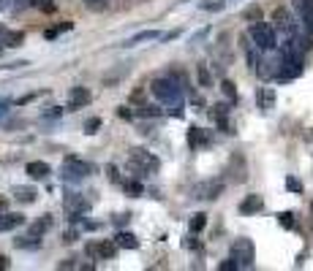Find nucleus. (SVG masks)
<instances>
[{
	"instance_id": "nucleus-15",
	"label": "nucleus",
	"mask_w": 313,
	"mask_h": 271,
	"mask_svg": "<svg viewBox=\"0 0 313 271\" xmlns=\"http://www.w3.org/2000/svg\"><path fill=\"white\" fill-rule=\"evenodd\" d=\"M115 242H117V247H120V250H136V247H139L136 236H134V233H125V230H120V233L115 236Z\"/></svg>"
},
{
	"instance_id": "nucleus-39",
	"label": "nucleus",
	"mask_w": 313,
	"mask_h": 271,
	"mask_svg": "<svg viewBox=\"0 0 313 271\" xmlns=\"http://www.w3.org/2000/svg\"><path fill=\"white\" fill-rule=\"evenodd\" d=\"M6 9V0H0V11H3Z\"/></svg>"
},
{
	"instance_id": "nucleus-12",
	"label": "nucleus",
	"mask_w": 313,
	"mask_h": 271,
	"mask_svg": "<svg viewBox=\"0 0 313 271\" xmlns=\"http://www.w3.org/2000/svg\"><path fill=\"white\" fill-rule=\"evenodd\" d=\"M27 177L30 179H46L49 177V165H46L44 160H33V163H27Z\"/></svg>"
},
{
	"instance_id": "nucleus-29",
	"label": "nucleus",
	"mask_w": 313,
	"mask_h": 271,
	"mask_svg": "<svg viewBox=\"0 0 313 271\" xmlns=\"http://www.w3.org/2000/svg\"><path fill=\"white\" fill-rule=\"evenodd\" d=\"M98 127H101V119L93 117V119H88V125H84V133H96Z\"/></svg>"
},
{
	"instance_id": "nucleus-8",
	"label": "nucleus",
	"mask_w": 313,
	"mask_h": 271,
	"mask_svg": "<svg viewBox=\"0 0 313 271\" xmlns=\"http://www.w3.org/2000/svg\"><path fill=\"white\" fill-rule=\"evenodd\" d=\"M117 250H120V247H117V242H90L88 244V255H90V258H115V255H117Z\"/></svg>"
},
{
	"instance_id": "nucleus-5",
	"label": "nucleus",
	"mask_w": 313,
	"mask_h": 271,
	"mask_svg": "<svg viewBox=\"0 0 313 271\" xmlns=\"http://www.w3.org/2000/svg\"><path fill=\"white\" fill-rule=\"evenodd\" d=\"M232 258L240 263V268H250L253 266V242L250 239H237V242L232 244Z\"/></svg>"
},
{
	"instance_id": "nucleus-21",
	"label": "nucleus",
	"mask_w": 313,
	"mask_h": 271,
	"mask_svg": "<svg viewBox=\"0 0 313 271\" xmlns=\"http://www.w3.org/2000/svg\"><path fill=\"white\" fill-rule=\"evenodd\" d=\"M52 228V217L46 214V217H41L38 222H33V228H30V233H36V236H41V233H46V230Z\"/></svg>"
},
{
	"instance_id": "nucleus-6",
	"label": "nucleus",
	"mask_w": 313,
	"mask_h": 271,
	"mask_svg": "<svg viewBox=\"0 0 313 271\" xmlns=\"http://www.w3.org/2000/svg\"><path fill=\"white\" fill-rule=\"evenodd\" d=\"M250 38H253V44L259 46V49H275V33H272V27L270 25H253L250 27Z\"/></svg>"
},
{
	"instance_id": "nucleus-18",
	"label": "nucleus",
	"mask_w": 313,
	"mask_h": 271,
	"mask_svg": "<svg viewBox=\"0 0 313 271\" xmlns=\"http://www.w3.org/2000/svg\"><path fill=\"white\" fill-rule=\"evenodd\" d=\"M153 38H158V33H155V30H142V33H136L134 38H128L123 46H136V44H142V41H153Z\"/></svg>"
},
{
	"instance_id": "nucleus-9",
	"label": "nucleus",
	"mask_w": 313,
	"mask_h": 271,
	"mask_svg": "<svg viewBox=\"0 0 313 271\" xmlns=\"http://www.w3.org/2000/svg\"><path fill=\"white\" fill-rule=\"evenodd\" d=\"M272 19H275L278 30H283L286 36H297V25H294V19L289 17V11H286V9H275V14H272Z\"/></svg>"
},
{
	"instance_id": "nucleus-27",
	"label": "nucleus",
	"mask_w": 313,
	"mask_h": 271,
	"mask_svg": "<svg viewBox=\"0 0 313 271\" xmlns=\"http://www.w3.org/2000/svg\"><path fill=\"white\" fill-rule=\"evenodd\" d=\"M84 6H88L90 11H106V0H84Z\"/></svg>"
},
{
	"instance_id": "nucleus-23",
	"label": "nucleus",
	"mask_w": 313,
	"mask_h": 271,
	"mask_svg": "<svg viewBox=\"0 0 313 271\" xmlns=\"http://www.w3.org/2000/svg\"><path fill=\"white\" fill-rule=\"evenodd\" d=\"M196 76H199V84L202 87H213V76H210L207 65H196Z\"/></svg>"
},
{
	"instance_id": "nucleus-24",
	"label": "nucleus",
	"mask_w": 313,
	"mask_h": 271,
	"mask_svg": "<svg viewBox=\"0 0 313 271\" xmlns=\"http://www.w3.org/2000/svg\"><path fill=\"white\" fill-rule=\"evenodd\" d=\"M205 225H207V214H193V217H191V230H193V233H199Z\"/></svg>"
},
{
	"instance_id": "nucleus-33",
	"label": "nucleus",
	"mask_w": 313,
	"mask_h": 271,
	"mask_svg": "<svg viewBox=\"0 0 313 271\" xmlns=\"http://www.w3.org/2000/svg\"><path fill=\"white\" fill-rule=\"evenodd\" d=\"M259 17H262L259 9H248V11H245V19H259Z\"/></svg>"
},
{
	"instance_id": "nucleus-35",
	"label": "nucleus",
	"mask_w": 313,
	"mask_h": 271,
	"mask_svg": "<svg viewBox=\"0 0 313 271\" xmlns=\"http://www.w3.org/2000/svg\"><path fill=\"white\" fill-rule=\"evenodd\" d=\"M3 268H9V258H3V255H0V271Z\"/></svg>"
},
{
	"instance_id": "nucleus-31",
	"label": "nucleus",
	"mask_w": 313,
	"mask_h": 271,
	"mask_svg": "<svg viewBox=\"0 0 313 271\" xmlns=\"http://www.w3.org/2000/svg\"><path fill=\"white\" fill-rule=\"evenodd\" d=\"M286 187L292 190V193H300V190H302V185H300V182H297L294 177H289V179H286Z\"/></svg>"
},
{
	"instance_id": "nucleus-7",
	"label": "nucleus",
	"mask_w": 313,
	"mask_h": 271,
	"mask_svg": "<svg viewBox=\"0 0 313 271\" xmlns=\"http://www.w3.org/2000/svg\"><path fill=\"white\" fill-rule=\"evenodd\" d=\"M63 206H66V212H68V217H71V220H79L82 214L90 212V201H88V198H82V195H68Z\"/></svg>"
},
{
	"instance_id": "nucleus-14",
	"label": "nucleus",
	"mask_w": 313,
	"mask_h": 271,
	"mask_svg": "<svg viewBox=\"0 0 313 271\" xmlns=\"http://www.w3.org/2000/svg\"><path fill=\"white\" fill-rule=\"evenodd\" d=\"M226 114H229V106H226V103H215V106H213V117H215V122L221 125V130L232 133L229 130V122H226Z\"/></svg>"
},
{
	"instance_id": "nucleus-22",
	"label": "nucleus",
	"mask_w": 313,
	"mask_h": 271,
	"mask_svg": "<svg viewBox=\"0 0 313 271\" xmlns=\"http://www.w3.org/2000/svg\"><path fill=\"white\" fill-rule=\"evenodd\" d=\"M272 103H275V92H272V90H259V106L264 111H270Z\"/></svg>"
},
{
	"instance_id": "nucleus-2",
	"label": "nucleus",
	"mask_w": 313,
	"mask_h": 271,
	"mask_svg": "<svg viewBox=\"0 0 313 271\" xmlns=\"http://www.w3.org/2000/svg\"><path fill=\"white\" fill-rule=\"evenodd\" d=\"M88 174H90V165L84 160H79V157H66V160H63L60 177L66 182H82Z\"/></svg>"
},
{
	"instance_id": "nucleus-25",
	"label": "nucleus",
	"mask_w": 313,
	"mask_h": 271,
	"mask_svg": "<svg viewBox=\"0 0 313 271\" xmlns=\"http://www.w3.org/2000/svg\"><path fill=\"white\" fill-rule=\"evenodd\" d=\"M278 222H280L283 228H294V214H292V212H280V214H278Z\"/></svg>"
},
{
	"instance_id": "nucleus-38",
	"label": "nucleus",
	"mask_w": 313,
	"mask_h": 271,
	"mask_svg": "<svg viewBox=\"0 0 313 271\" xmlns=\"http://www.w3.org/2000/svg\"><path fill=\"white\" fill-rule=\"evenodd\" d=\"M6 209V201H3V198H0V212H3Z\"/></svg>"
},
{
	"instance_id": "nucleus-4",
	"label": "nucleus",
	"mask_w": 313,
	"mask_h": 271,
	"mask_svg": "<svg viewBox=\"0 0 313 271\" xmlns=\"http://www.w3.org/2000/svg\"><path fill=\"white\" fill-rule=\"evenodd\" d=\"M221 193H223V182H218V179L215 182L213 179H210V182H199V185L191 187V198H193V201H215Z\"/></svg>"
},
{
	"instance_id": "nucleus-42",
	"label": "nucleus",
	"mask_w": 313,
	"mask_h": 271,
	"mask_svg": "<svg viewBox=\"0 0 313 271\" xmlns=\"http://www.w3.org/2000/svg\"><path fill=\"white\" fill-rule=\"evenodd\" d=\"M0 49H3V46H0Z\"/></svg>"
},
{
	"instance_id": "nucleus-28",
	"label": "nucleus",
	"mask_w": 313,
	"mask_h": 271,
	"mask_svg": "<svg viewBox=\"0 0 313 271\" xmlns=\"http://www.w3.org/2000/svg\"><path fill=\"white\" fill-rule=\"evenodd\" d=\"M123 187L134 195H142V185H139V182H123Z\"/></svg>"
},
{
	"instance_id": "nucleus-30",
	"label": "nucleus",
	"mask_w": 313,
	"mask_h": 271,
	"mask_svg": "<svg viewBox=\"0 0 313 271\" xmlns=\"http://www.w3.org/2000/svg\"><path fill=\"white\" fill-rule=\"evenodd\" d=\"M218 268H221V271H237V268H240V263L232 258V260H223V263H221V266H218Z\"/></svg>"
},
{
	"instance_id": "nucleus-32",
	"label": "nucleus",
	"mask_w": 313,
	"mask_h": 271,
	"mask_svg": "<svg viewBox=\"0 0 313 271\" xmlns=\"http://www.w3.org/2000/svg\"><path fill=\"white\" fill-rule=\"evenodd\" d=\"M76 236H79V230H66L63 242H66V244H71V242H76Z\"/></svg>"
},
{
	"instance_id": "nucleus-11",
	"label": "nucleus",
	"mask_w": 313,
	"mask_h": 271,
	"mask_svg": "<svg viewBox=\"0 0 313 271\" xmlns=\"http://www.w3.org/2000/svg\"><path fill=\"white\" fill-rule=\"evenodd\" d=\"M90 103V92L84 87H74L71 90V100H68V109H82Z\"/></svg>"
},
{
	"instance_id": "nucleus-37",
	"label": "nucleus",
	"mask_w": 313,
	"mask_h": 271,
	"mask_svg": "<svg viewBox=\"0 0 313 271\" xmlns=\"http://www.w3.org/2000/svg\"><path fill=\"white\" fill-rule=\"evenodd\" d=\"M6 33H9V30H6L3 25H0V41H3V36H6Z\"/></svg>"
},
{
	"instance_id": "nucleus-10",
	"label": "nucleus",
	"mask_w": 313,
	"mask_h": 271,
	"mask_svg": "<svg viewBox=\"0 0 313 271\" xmlns=\"http://www.w3.org/2000/svg\"><path fill=\"white\" fill-rule=\"evenodd\" d=\"M264 209V198L262 195H245L242 198V204H240V214H256V212H262Z\"/></svg>"
},
{
	"instance_id": "nucleus-17",
	"label": "nucleus",
	"mask_w": 313,
	"mask_h": 271,
	"mask_svg": "<svg viewBox=\"0 0 313 271\" xmlns=\"http://www.w3.org/2000/svg\"><path fill=\"white\" fill-rule=\"evenodd\" d=\"M14 244H17L19 250H38V247H41V236L36 239V233H30V236H22V239H17Z\"/></svg>"
},
{
	"instance_id": "nucleus-40",
	"label": "nucleus",
	"mask_w": 313,
	"mask_h": 271,
	"mask_svg": "<svg viewBox=\"0 0 313 271\" xmlns=\"http://www.w3.org/2000/svg\"><path fill=\"white\" fill-rule=\"evenodd\" d=\"M308 3H310V6H313V0H308Z\"/></svg>"
},
{
	"instance_id": "nucleus-1",
	"label": "nucleus",
	"mask_w": 313,
	"mask_h": 271,
	"mask_svg": "<svg viewBox=\"0 0 313 271\" xmlns=\"http://www.w3.org/2000/svg\"><path fill=\"white\" fill-rule=\"evenodd\" d=\"M150 90L163 106H172V114L175 117H183V92L175 84V79H155L150 84Z\"/></svg>"
},
{
	"instance_id": "nucleus-19",
	"label": "nucleus",
	"mask_w": 313,
	"mask_h": 271,
	"mask_svg": "<svg viewBox=\"0 0 313 271\" xmlns=\"http://www.w3.org/2000/svg\"><path fill=\"white\" fill-rule=\"evenodd\" d=\"M14 195H17V201H22V204L36 201V190H30V187H14Z\"/></svg>"
},
{
	"instance_id": "nucleus-3",
	"label": "nucleus",
	"mask_w": 313,
	"mask_h": 271,
	"mask_svg": "<svg viewBox=\"0 0 313 271\" xmlns=\"http://www.w3.org/2000/svg\"><path fill=\"white\" fill-rule=\"evenodd\" d=\"M131 168H136L139 174H155L161 168L158 157H153L145 149H131Z\"/></svg>"
},
{
	"instance_id": "nucleus-41",
	"label": "nucleus",
	"mask_w": 313,
	"mask_h": 271,
	"mask_svg": "<svg viewBox=\"0 0 313 271\" xmlns=\"http://www.w3.org/2000/svg\"><path fill=\"white\" fill-rule=\"evenodd\" d=\"M310 212H313V206H310Z\"/></svg>"
},
{
	"instance_id": "nucleus-16",
	"label": "nucleus",
	"mask_w": 313,
	"mask_h": 271,
	"mask_svg": "<svg viewBox=\"0 0 313 271\" xmlns=\"http://www.w3.org/2000/svg\"><path fill=\"white\" fill-rule=\"evenodd\" d=\"M25 222V217L22 214H0V230H11V228H17V225H22Z\"/></svg>"
},
{
	"instance_id": "nucleus-34",
	"label": "nucleus",
	"mask_w": 313,
	"mask_h": 271,
	"mask_svg": "<svg viewBox=\"0 0 313 271\" xmlns=\"http://www.w3.org/2000/svg\"><path fill=\"white\" fill-rule=\"evenodd\" d=\"M109 179H112V182H120V177H117V168H115V165H109Z\"/></svg>"
},
{
	"instance_id": "nucleus-26",
	"label": "nucleus",
	"mask_w": 313,
	"mask_h": 271,
	"mask_svg": "<svg viewBox=\"0 0 313 271\" xmlns=\"http://www.w3.org/2000/svg\"><path fill=\"white\" fill-rule=\"evenodd\" d=\"M221 90H223V95H226L229 100H237V87H234L232 82H223V84H221Z\"/></svg>"
},
{
	"instance_id": "nucleus-20",
	"label": "nucleus",
	"mask_w": 313,
	"mask_h": 271,
	"mask_svg": "<svg viewBox=\"0 0 313 271\" xmlns=\"http://www.w3.org/2000/svg\"><path fill=\"white\" fill-rule=\"evenodd\" d=\"M22 41H25V33H14V30H9L0 44H3V46H22Z\"/></svg>"
},
{
	"instance_id": "nucleus-36",
	"label": "nucleus",
	"mask_w": 313,
	"mask_h": 271,
	"mask_svg": "<svg viewBox=\"0 0 313 271\" xmlns=\"http://www.w3.org/2000/svg\"><path fill=\"white\" fill-rule=\"evenodd\" d=\"M6 111H9V103H0V117H3Z\"/></svg>"
},
{
	"instance_id": "nucleus-13",
	"label": "nucleus",
	"mask_w": 313,
	"mask_h": 271,
	"mask_svg": "<svg viewBox=\"0 0 313 271\" xmlns=\"http://www.w3.org/2000/svg\"><path fill=\"white\" fill-rule=\"evenodd\" d=\"M188 144H191V147H207L210 144L207 130H202V127H191V130H188Z\"/></svg>"
}]
</instances>
